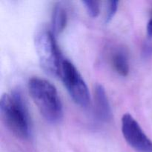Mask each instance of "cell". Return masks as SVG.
<instances>
[{
  "label": "cell",
  "instance_id": "cell-1",
  "mask_svg": "<svg viewBox=\"0 0 152 152\" xmlns=\"http://www.w3.org/2000/svg\"><path fill=\"white\" fill-rule=\"evenodd\" d=\"M0 114L4 124L14 136L23 140L31 137V117L20 92L13 91L1 96Z\"/></svg>",
  "mask_w": 152,
  "mask_h": 152
},
{
  "label": "cell",
  "instance_id": "cell-2",
  "mask_svg": "<svg viewBox=\"0 0 152 152\" xmlns=\"http://www.w3.org/2000/svg\"><path fill=\"white\" fill-rule=\"evenodd\" d=\"M31 98L42 117L50 123H58L63 118V106L56 87L40 77H33L28 83Z\"/></svg>",
  "mask_w": 152,
  "mask_h": 152
},
{
  "label": "cell",
  "instance_id": "cell-3",
  "mask_svg": "<svg viewBox=\"0 0 152 152\" xmlns=\"http://www.w3.org/2000/svg\"><path fill=\"white\" fill-rule=\"evenodd\" d=\"M35 47L42 69L49 75L59 77L64 58L61 54L53 33L46 30L39 33L36 37Z\"/></svg>",
  "mask_w": 152,
  "mask_h": 152
},
{
  "label": "cell",
  "instance_id": "cell-4",
  "mask_svg": "<svg viewBox=\"0 0 152 152\" xmlns=\"http://www.w3.org/2000/svg\"><path fill=\"white\" fill-rule=\"evenodd\" d=\"M59 77L74 102L81 107H87L90 103L88 88L75 65L68 59L62 60Z\"/></svg>",
  "mask_w": 152,
  "mask_h": 152
},
{
  "label": "cell",
  "instance_id": "cell-5",
  "mask_svg": "<svg viewBox=\"0 0 152 152\" xmlns=\"http://www.w3.org/2000/svg\"><path fill=\"white\" fill-rule=\"evenodd\" d=\"M122 133L127 143L137 152H152V140L130 114L122 117Z\"/></svg>",
  "mask_w": 152,
  "mask_h": 152
},
{
  "label": "cell",
  "instance_id": "cell-6",
  "mask_svg": "<svg viewBox=\"0 0 152 152\" xmlns=\"http://www.w3.org/2000/svg\"><path fill=\"white\" fill-rule=\"evenodd\" d=\"M95 111L98 118L102 122H108L111 120V105L105 88L100 84H97L94 88Z\"/></svg>",
  "mask_w": 152,
  "mask_h": 152
},
{
  "label": "cell",
  "instance_id": "cell-7",
  "mask_svg": "<svg viewBox=\"0 0 152 152\" xmlns=\"http://www.w3.org/2000/svg\"><path fill=\"white\" fill-rule=\"evenodd\" d=\"M111 65L116 72L122 77H126L129 73V56L126 50L118 48L114 51L111 58Z\"/></svg>",
  "mask_w": 152,
  "mask_h": 152
},
{
  "label": "cell",
  "instance_id": "cell-8",
  "mask_svg": "<svg viewBox=\"0 0 152 152\" xmlns=\"http://www.w3.org/2000/svg\"><path fill=\"white\" fill-rule=\"evenodd\" d=\"M68 21L67 12L60 4L54 7L52 13V32L54 35L61 34L65 28Z\"/></svg>",
  "mask_w": 152,
  "mask_h": 152
},
{
  "label": "cell",
  "instance_id": "cell-9",
  "mask_svg": "<svg viewBox=\"0 0 152 152\" xmlns=\"http://www.w3.org/2000/svg\"><path fill=\"white\" fill-rule=\"evenodd\" d=\"M83 4H84L89 16L92 18L97 17L100 12V6H99V1H91V0H86L83 1Z\"/></svg>",
  "mask_w": 152,
  "mask_h": 152
},
{
  "label": "cell",
  "instance_id": "cell-10",
  "mask_svg": "<svg viewBox=\"0 0 152 152\" xmlns=\"http://www.w3.org/2000/svg\"><path fill=\"white\" fill-rule=\"evenodd\" d=\"M118 4L119 1L117 0H111L108 2V8H107L106 15L105 17V22L106 23H108L117 13V10L118 9Z\"/></svg>",
  "mask_w": 152,
  "mask_h": 152
},
{
  "label": "cell",
  "instance_id": "cell-11",
  "mask_svg": "<svg viewBox=\"0 0 152 152\" xmlns=\"http://www.w3.org/2000/svg\"><path fill=\"white\" fill-rule=\"evenodd\" d=\"M147 36H148V39L145 42V48L147 50H149L152 51V17L149 19L148 24H147Z\"/></svg>",
  "mask_w": 152,
  "mask_h": 152
}]
</instances>
